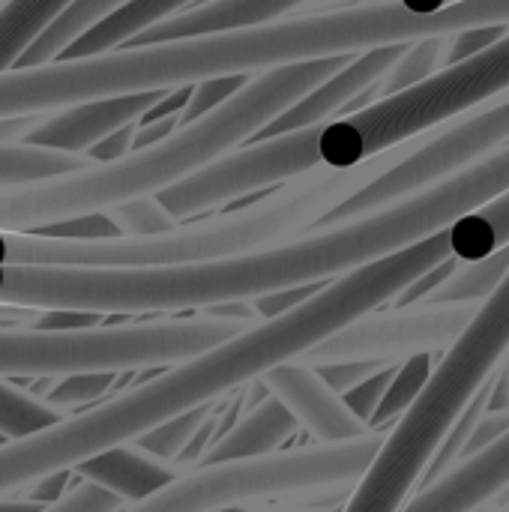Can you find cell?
I'll return each instance as SVG.
<instances>
[{
	"mask_svg": "<svg viewBox=\"0 0 509 512\" xmlns=\"http://www.w3.org/2000/svg\"><path fill=\"white\" fill-rule=\"evenodd\" d=\"M261 384L321 444H342V441L369 435L366 423L354 417V411L345 405V399H339V393H333L327 387V381L318 375V369H312L303 360H291V363L270 369L261 378Z\"/></svg>",
	"mask_w": 509,
	"mask_h": 512,
	"instance_id": "8fae6325",
	"label": "cell"
},
{
	"mask_svg": "<svg viewBox=\"0 0 509 512\" xmlns=\"http://www.w3.org/2000/svg\"><path fill=\"white\" fill-rule=\"evenodd\" d=\"M480 303H420L393 312H369L342 327L300 360L309 366L351 363V360H387L402 363L414 354L450 348L477 315Z\"/></svg>",
	"mask_w": 509,
	"mask_h": 512,
	"instance_id": "30bf717a",
	"label": "cell"
},
{
	"mask_svg": "<svg viewBox=\"0 0 509 512\" xmlns=\"http://www.w3.org/2000/svg\"><path fill=\"white\" fill-rule=\"evenodd\" d=\"M423 138L390 147L381 156L354 168L321 165L270 198L234 213L177 225L150 237H108V240H60L24 231H0V264H42V267H174L204 264L234 255H249L288 243L318 228L336 207L366 189L375 177L387 174Z\"/></svg>",
	"mask_w": 509,
	"mask_h": 512,
	"instance_id": "3957f363",
	"label": "cell"
},
{
	"mask_svg": "<svg viewBox=\"0 0 509 512\" xmlns=\"http://www.w3.org/2000/svg\"><path fill=\"white\" fill-rule=\"evenodd\" d=\"M509 90V33L480 54L438 69L423 84L387 96L357 114L324 123L318 159L330 168H354L396 144L423 138L450 120L504 99Z\"/></svg>",
	"mask_w": 509,
	"mask_h": 512,
	"instance_id": "8992f818",
	"label": "cell"
},
{
	"mask_svg": "<svg viewBox=\"0 0 509 512\" xmlns=\"http://www.w3.org/2000/svg\"><path fill=\"white\" fill-rule=\"evenodd\" d=\"M216 512H252V510H243V507L237 504V507H225V510H216Z\"/></svg>",
	"mask_w": 509,
	"mask_h": 512,
	"instance_id": "f6af8a7d",
	"label": "cell"
},
{
	"mask_svg": "<svg viewBox=\"0 0 509 512\" xmlns=\"http://www.w3.org/2000/svg\"><path fill=\"white\" fill-rule=\"evenodd\" d=\"M213 405L216 402L201 405V408H192V411H186V414H180L174 420H165L162 426H156V429L144 432L141 438H135V444L141 450H147L150 456L162 459V462H177L183 456V450L192 444V438L198 435V429L213 414Z\"/></svg>",
	"mask_w": 509,
	"mask_h": 512,
	"instance_id": "d4e9b609",
	"label": "cell"
},
{
	"mask_svg": "<svg viewBox=\"0 0 509 512\" xmlns=\"http://www.w3.org/2000/svg\"><path fill=\"white\" fill-rule=\"evenodd\" d=\"M303 3H309V0H210L198 9H186L180 15H171V18L153 24L150 30L138 33L126 45L138 48V45L174 42V39H189V36L237 30V27L270 24V21L288 18Z\"/></svg>",
	"mask_w": 509,
	"mask_h": 512,
	"instance_id": "9a60e30c",
	"label": "cell"
},
{
	"mask_svg": "<svg viewBox=\"0 0 509 512\" xmlns=\"http://www.w3.org/2000/svg\"><path fill=\"white\" fill-rule=\"evenodd\" d=\"M321 129L324 126H306L288 135L255 138V144L219 156L216 162L195 171L192 177L162 189L156 198L180 222L189 216H201L213 207H222L228 201H237L249 192L276 183H291L321 168L318 159Z\"/></svg>",
	"mask_w": 509,
	"mask_h": 512,
	"instance_id": "9c48e42d",
	"label": "cell"
},
{
	"mask_svg": "<svg viewBox=\"0 0 509 512\" xmlns=\"http://www.w3.org/2000/svg\"><path fill=\"white\" fill-rule=\"evenodd\" d=\"M66 417H72L66 408L0 378V435L3 438H9V441L27 438V435L42 432Z\"/></svg>",
	"mask_w": 509,
	"mask_h": 512,
	"instance_id": "cb8c5ba5",
	"label": "cell"
},
{
	"mask_svg": "<svg viewBox=\"0 0 509 512\" xmlns=\"http://www.w3.org/2000/svg\"><path fill=\"white\" fill-rule=\"evenodd\" d=\"M324 3H336V0H324Z\"/></svg>",
	"mask_w": 509,
	"mask_h": 512,
	"instance_id": "7dc6e473",
	"label": "cell"
},
{
	"mask_svg": "<svg viewBox=\"0 0 509 512\" xmlns=\"http://www.w3.org/2000/svg\"><path fill=\"white\" fill-rule=\"evenodd\" d=\"M117 378H120V372H78L69 378H57L45 399L69 411L75 405H87V402L102 399L117 384Z\"/></svg>",
	"mask_w": 509,
	"mask_h": 512,
	"instance_id": "f1b7e54d",
	"label": "cell"
},
{
	"mask_svg": "<svg viewBox=\"0 0 509 512\" xmlns=\"http://www.w3.org/2000/svg\"><path fill=\"white\" fill-rule=\"evenodd\" d=\"M509 144V99H498L489 108L465 117L462 123H447L435 129L414 153H408L387 174L375 177L366 189L351 195L336 207L321 225H339L372 210L390 207L402 198H411L441 180H450L471 165L489 159Z\"/></svg>",
	"mask_w": 509,
	"mask_h": 512,
	"instance_id": "ba28073f",
	"label": "cell"
},
{
	"mask_svg": "<svg viewBox=\"0 0 509 512\" xmlns=\"http://www.w3.org/2000/svg\"><path fill=\"white\" fill-rule=\"evenodd\" d=\"M135 132H138V123H129V126H123V129H117V132H111L108 138H102L99 144H93L90 150H87V156L93 159V162H114V159H123V156H129L135 147Z\"/></svg>",
	"mask_w": 509,
	"mask_h": 512,
	"instance_id": "8d00e7d4",
	"label": "cell"
},
{
	"mask_svg": "<svg viewBox=\"0 0 509 512\" xmlns=\"http://www.w3.org/2000/svg\"><path fill=\"white\" fill-rule=\"evenodd\" d=\"M12 315L24 318V315L18 312V306H0V321H3V318H12Z\"/></svg>",
	"mask_w": 509,
	"mask_h": 512,
	"instance_id": "7bdbcfd3",
	"label": "cell"
},
{
	"mask_svg": "<svg viewBox=\"0 0 509 512\" xmlns=\"http://www.w3.org/2000/svg\"><path fill=\"white\" fill-rule=\"evenodd\" d=\"M105 213L111 216V222L120 228L123 237H150V234H165V231L177 228V219L162 207V201L156 195L117 204Z\"/></svg>",
	"mask_w": 509,
	"mask_h": 512,
	"instance_id": "4316f807",
	"label": "cell"
},
{
	"mask_svg": "<svg viewBox=\"0 0 509 512\" xmlns=\"http://www.w3.org/2000/svg\"><path fill=\"white\" fill-rule=\"evenodd\" d=\"M72 474L114 492L126 504H138L165 489L168 483H174L177 477H183V468L177 462H162L150 456L132 441L81 462Z\"/></svg>",
	"mask_w": 509,
	"mask_h": 512,
	"instance_id": "2e32d148",
	"label": "cell"
},
{
	"mask_svg": "<svg viewBox=\"0 0 509 512\" xmlns=\"http://www.w3.org/2000/svg\"><path fill=\"white\" fill-rule=\"evenodd\" d=\"M509 351V273L489 294L462 336L435 363L423 393L384 438L375 462L342 512H399L423 480L438 447L498 372Z\"/></svg>",
	"mask_w": 509,
	"mask_h": 512,
	"instance_id": "277c9868",
	"label": "cell"
},
{
	"mask_svg": "<svg viewBox=\"0 0 509 512\" xmlns=\"http://www.w3.org/2000/svg\"><path fill=\"white\" fill-rule=\"evenodd\" d=\"M93 165L87 153H66L39 144H0V189H18L30 183H42L51 177H63Z\"/></svg>",
	"mask_w": 509,
	"mask_h": 512,
	"instance_id": "d6986e66",
	"label": "cell"
},
{
	"mask_svg": "<svg viewBox=\"0 0 509 512\" xmlns=\"http://www.w3.org/2000/svg\"><path fill=\"white\" fill-rule=\"evenodd\" d=\"M123 498H117L114 492L90 483V480H78L60 501L42 507L39 512H123Z\"/></svg>",
	"mask_w": 509,
	"mask_h": 512,
	"instance_id": "f546056e",
	"label": "cell"
},
{
	"mask_svg": "<svg viewBox=\"0 0 509 512\" xmlns=\"http://www.w3.org/2000/svg\"><path fill=\"white\" fill-rule=\"evenodd\" d=\"M249 324L198 315L120 327H0V378H69L78 372H129L192 360Z\"/></svg>",
	"mask_w": 509,
	"mask_h": 512,
	"instance_id": "5b68a950",
	"label": "cell"
},
{
	"mask_svg": "<svg viewBox=\"0 0 509 512\" xmlns=\"http://www.w3.org/2000/svg\"><path fill=\"white\" fill-rule=\"evenodd\" d=\"M509 489V429L483 453L423 489L405 512H471Z\"/></svg>",
	"mask_w": 509,
	"mask_h": 512,
	"instance_id": "5bb4252c",
	"label": "cell"
},
{
	"mask_svg": "<svg viewBox=\"0 0 509 512\" xmlns=\"http://www.w3.org/2000/svg\"><path fill=\"white\" fill-rule=\"evenodd\" d=\"M459 264H462V261L453 255V258L441 261L438 267H432L429 273H423L420 279H414V282H411V285L396 297L399 309H402V306H417V303H423V300H426V297H429V294H432V291H435V288H438V285H441V282H444V279H447Z\"/></svg>",
	"mask_w": 509,
	"mask_h": 512,
	"instance_id": "e575fe53",
	"label": "cell"
},
{
	"mask_svg": "<svg viewBox=\"0 0 509 512\" xmlns=\"http://www.w3.org/2000/svg\"><path fill=\"white\" fill-rule=\"evenodd\" d=\"M509 189V144L468 171L366 216L318 225L249 255L174 267H42L0 264V306L141 315L258 300L348 276L372 261L447 231Z\"/></svg>",
	"mask_w": 509,
	"mask_h": 512,
	"instance_id": "6da1fadb",
	"label": "cell"
},
{
	"mask_svg": "<svg viewBox=\"0 0 509 512\" xmlns=\"http://www.w3.org/2000/svg\"><path fill=\"white\" fill-rule=\"evenodd\" d=\"M189 3L192 0H126L102 21H96L90 30H84L60 57H93V54L114 51L117 45H126L138 33L150 30L153 24L186 12Z\"/></svg>",
	"mask_w": 509,
	"mask_h": 512,
	"instance_id": "ac0fdd59",
	"label": "cell"
},
{
	"mask_svg": "<svg viewBox=\"0 0 509 512\" xmlns=\"http://www.w3.org/2000/svg\"><path fill=\"white\" fill-rule=\"evenodd\" d=\"M509 33V24H480V27H468V30H456L447 36V57L444 66H453L459 60H468L474 54H480L483 48L501 42Z\"/></svg>",
	"mask_w": 509,
	"mask_h": 512,
	"instance_id": "d6a6232c",
	"label": "cell"
},
{
	"mask_svg": "<svg viewBox=\"0 0 509 512\" xmlns=\"http://www.w3.org/2000/svg\"><path fill=\"white\" fill-rule=\"evenodd\" d=\"M384 438L363 435L342 444H315L261 459L198 465L156 495L123 512H216L258 498H282L327 486L360 483Z\"/></svg>",
	"mask_w": 509,
	"mask_h": 512,
	"instance_id": "52a82bcc",
	"label": "cell"
},
{
	"mask_svg": "<svg viewBox=\"0 0 509 512\" xmlns=\"http://www.w3.org/2000/svg\"><path fill=\"white\" fill-rule=\"evenodd\" d=\"M387 366H390L387 360H351V363H324L315 369L333 393L348 396L354 387H360L363 381H369L372 375H378Z\"/></svg>",
	"mask_w": 509,
	"mask_h": 512,
	"instance_id": "836d02e7",
	"label": "cell"
},
{
	"mask_svg": "<svg viewBox=\"0 0 509 512\" xmlns=\"http://www.w3.org/2000/svg\"><path fill=\"white\" fill-rule=\"evenodd\" d=\"M330 512H342V510H330Z\"/></svg>",
	"mask_w": 509,
	"mask_h": 512,
	"instance_id": "c3c4849f",
	"label": "cell"
},
{
	"mask_svg": "<svg viewBox=\"0 0 509 512\" xmlns=\"http://www.w3.org/2000/svg\"><path fill=\"white\" fill-rule=\"evenodd\" d=\"M509 273V243L504 249L480 258V261H462L423 303L441 306V303H483ZM420 306V303H417Z\"/></svg>",
	"mask_w": 509,
	"mask_h": 512,
	"instance_id": "603a6c76",
	"label": "cell"
},
{
	"mask_svg": "<svg viewBox=\"0 0 509 512\" xmlns=\"http://www.w3.org/2000/svg\"><path fill=\"white\" fill-rule=\"evenodd\" d=\"M75 0H9L0 6V72L12 69L30 42Z\"/></svg>",
	"mask_w": 509,
	"mask_h": 512,
	"instance_id": "7402d4cb",
	"label": "cell"
},
{
	"mask_svg": "<svg viewBox=\"0 0 509 512\" xmlns=\"http://www.w3.org/2000/svg\"><path fill=\"white\" fill-rule=\"evenodd\" d=\"M252 78L249 75H219V78H204L192 84V96L189 105L180 111V126H189L195 120H201L204 114L216 111L219 105H225L234 93H240Z\"/></svg>",
	"mask_w": 509,
	"mask_h": 512,
	"instance_id": "83f0119b",
	"label": "cell"
},
{
	"mask_svg": "<svg viewBox=\"0 0 509 512\" xmlns=\"http://www.w3.org/2000/svg\"><path fill=\"white\" fill-rule=\"evenodd\" d=\"M69 477H72V471H57V474H48V477H42V480L30 483V486L21 492V498H18V501H33V504H42V507H48V504L60 501V498L69 492V489H66Z\"/></svg>",
	"mask_w": 509,
	"mask_h": 512,
	"instance_id": "f35d334b",
	"label": "cell"
},
{
	"mask_svg": "<svg viewBox=\"0 0 509 512\" xmlns=\"http://www.w3.org/2000/svg\"><path fill=\"white\" fill-rule=\"evenodd\" d=\"M42 504L33 501H0V512H39Z\"/></svg>",
	"mask_w": 509,
	"mask_h": 512,
	"instance_id": "b9f144b4",
	"label": "cell"
},
{
	"mask_svg": "<svg viewBox=\"0 0 509 512\" xmlns=\"http://www.w3.org/2000/svg\"><path fill=\"white\" fill-rule=\"evenodd\" d=\"M48 111L45 114H18V117H0V144H18V141H27L42 123H45Z\"/></svg>",
	"mask_w": 509,
	"mask_h": 512,
	"instance_id": "ab89813d",
	"label": "cell"
},
{
	"mask_svg": "<svg viewBox=\"0 0 509 512\" xmlns=\"http://www.w3.org/2000/svg\"><path fill=\"white\" fill-rule=\"evenodd\" d=\"M408 45L411 42H396V45H381V48L357 54L345 69H339L333 78H327L312 93H306L291 108H285L279 117H273L255 138L288 135V132L306 129V126H324V123L336 120L348 102H354L360 93H366L372 84H378L393 69V63L408 51Z\"/></svg>",
	"mask_w": 509,
	"mask_h": 512,
	"instance_id": "7c38bea8",
	"label": "cell"
},
{
	"mask_svg": "<svg viewBox=\"0 0 509 512\" xmlns=\"http://www.w3.org/2000/svg\"><path fill=\"white\" fill-rule=\"evenodd\" d=\"M33 234L60 237V240H108V237H123L108 213H87V216L63 219V222L45 225V228H39Z\"/></svg>",
	"mask_w": 509,
	"mask_h": 512,
	"instance_id": "4dcf8cb0",
	"label": "cell"
},
{
	"mask_svg": "<svg viewBox=\"0 0 509 512\" xmlns=\"http://www.w3.org/2000/svg\"><path fill=\"white\" fill-rule=\"evenodd\" d=\"M509 429V411H498V414H486L483 420H480V426L474 429V435H471V441H468V447H465V456H462V462H468L471 456H477V453H483L489 444H495L504 432Z\"/></svg>",
	"mask_w": 509,
	"mask_h": 512,
	"instance_id": "74e56055",
	"label": "cell"
},
{
	"mask_svg": "<svg viewBox=\"0 0 509 512\" xmlns=\"http://www.w3.org/2000/svg\"><path fill=\"white\" fill-rule=\"evenodd\" d=\"M432 369H435V351L414 354V357L402 360V366H399V372H396V378H393V384H390V390H387V396H384V402H381L372 423L384 426V423L396 420L399 414H405L414 405V399L423 393Z\"/></svg>",
	"mask_w": 509,
	"mask_h": 512,
	"instance_id": "484cf974",
	"label": "cell"
},
{
	"mask_svg": "<svg viewBox=\"0 0 509 512\" xmlns=\"http://www.w3.org/2000/svg\"><path fill=\"white\" fill-rule=\"evenodd\" d=\"M123 3L126 0H75L30 42V48L15 60V66H36V63L57 60L84 30H90L96 21H102L108 12H114Z\"/></svg>",
	"mask_w": 509,
	"mask_h": 512,
	"instance_id": "44dd1931",
	"label": "cell"
},
{
	"mask_svg": "<svg viewBox=\"0 0 509 512\" xmlns=\"http://www.w3.org/2000/svg\"><path fill=\"white\" fill-rule=\"evenodd\" d=\"M321 288H324L321 282H318V285H300V288H288V291H276V294L258 297V300H252V303H255L258 315L267 321V318H276V315L291 312L294 306L306 303V300H309V297H315Z\"/></svg>",
	"mask_w": 509,
	"mask_h": 512,
	"instance_id": "d590c367",
	"label": "cell"
},
{
	"mask_svg": "<svg viewBox=\"0 0 509 512\" xmlns=\"http://www.w3.org/2000/svg\"><path fill=\"white\" fill-rule=\"evenodd\" d=\"M450 246L459 261H480L509 243V189L495 201L471 210L450 228Z\"/></svg>",
	"mask_w": 509,
	"mask_h": 512,
	"instance_id": "ffe728a7",
	"label": "cell"
},
{
	"mask_svg": "<svg viewBox=\"0 0 509 512\" xmlns=\"http://www.w3.org/2000/svg\"><path fill=\"white\" fill-rule=\"evenodd\" d=\"M399 366L402 363H390L387 369H381L378 375H372L369 381H363L360 387H354L348 396H345V405L354 411V417L357 420H363L366 426L375 420V414H378V408H381V402H384V396H387V390H390V384H393V378H396V372H399Z\"/></svg>",
	"mask_w": 509,
	"mask_h": 512,
	"instance_id": "1f68e13d",
	"label": "cell"
},
{
	"mask_svg": "<svg viewBox=\"0 0 509 512\" xmlns=\"http://www.w3.org/2000/svg\"><path fill=\"white\" fill-rule=\"evenodd\" d=\"M405 9H411V12H420V15H435V12H441V9H447V6H453V3H462V0H399Z\"/></svg>",
	"mask_w": 509,
	"mask_h": 512,
	"instance_id": "60d3db41",
	"label": "cell"
},
{
	"mask_svg": "<svg viewBox=\"0 0 509 512\" xmlns=\"http://www.w3.org/2000/svg\"><path fill=\"white\" fill-rule=\"evenodd\" d=\"M165 96V90H144V93H126L111 99H96L72 108L48 111L45 123L27 138V144L54 147L66 153H87L93 144L108 138L111 132L141 123V117Z\"/></svg>",
	"mask_w": 509,
	"mask_h": 512,
	"instance_id": "4fadbf2b",
	"label": "cell"
},
{
	"mask_svg": "<svg viewBox=\"0 0 509 512\" xmlns=\"http://www.w3.org/2000/svg\"><path fill=\"white\" fill-rule=\"evenodd\" d=\"M3 3H9V0H0V6H3Z\"/></svg>",
	"mask_w": 509,
	"mask_h": 512,
	"instance_id": "bcb514c9",
	"label": "cell"
},
{
	"mask_svg": "<svg viewBox=\"0 0 509 512\" xmlns=\"http://www.w3.org/2000/svg\"><path fill=\"white\" fill-rule=\"evenodd\" d=\"M354 57L357 54H342L258 72L225 105L189 126H180L159 144L132 150L114 162H93L81 171L42 183L0 189V231L33 234L63 219L105 213L117 204L159 195L162 189L207 168L219 156L237 150L273 117L345 69Z\"/></svg>",
	"mask_w": 509,
	"mask_h": 512,
	"instance_id": "7a4b0ae2",
	"label": "cell"
},
{
	"mask_svg": "<svg viewBox=\"0 0 509 512\" xmlns=\"http://www.w3.org/2000/svg\"><path fill=\"white\" fill-rule=\"evenodd\" d=\"M471 512H509V510H501V507H486V504H483V507H477V510H471Z\"/></svg>",
	"mask_w": 509,
	"mask_h": 512,
	"instance_id": "ee69618b",
	"label": "cell"
},
{
	"mask_svg": "<svg viewBox=\"0 0 509 512\" xmlns=\"http://www.w3.org/2000/svg\"><path fill=\"white\" fill-rule=\"evenodd\" d=\"M297 429H300V420L273 396V399L261 402L255 411H249L222 438H216L213 447L204 453L201 465L243 462V459H261V456L279 453V447L288 438H294Z\"/></svg>",
	"mask_w": 509,
	"mask_h": 512,
	"instance_id": "e0dca14e",
	"label": "cell"
}]
</instances>
